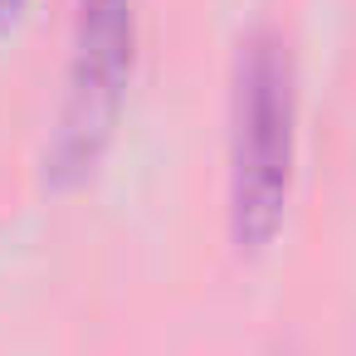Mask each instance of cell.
Segmentation results:
<instances>
[{
	"label": "cell",
	"mask_w": 356,
	"mask_h": 356,
	"mask_svg": "<svg viewBox=\"0 0 356 356\" xmlns=\"http://www.w3.org/2000/svg\"><path fill=\"white\" fill-rule=\"evenodd\" d=\"M229 132H225V215L239 254H264L288 215L298 161V79L293 54L273 30H254L229 69Z\"/></svg>",
	"instance_id": "1"
},
{
	"label": "cell",
	"mask_w": 356,
	"mask_h": 356,
	"mask_svg": "<svg viewBox=\"0 0 356 356\" xmlns=\"http://www.w3.org/2000/svg\"><path fill=\"white\" fill-rule=\"evenodd\" d=\"M137 69V10L132 0H79L64 98L54 113V132L44 142V181L54 191L83 186L108 156L127 88Z\"/></svg>",
	"instance_id": "2"
},
{
	"label": "cell",
	"mask_w": 356,
	"mask_h": 356,
	"mask_svg": "<svg viewBox=\"0 0 356 356\" xmlns=\"http://www.w3.org/2000/svg\"><path fill=\"white\" fill-rule=\"evenodd\" d=\"M20 10H25V0H0V35L20 20Z\"/></svg>",
	"instance_id": "3"
}]
</instances>
